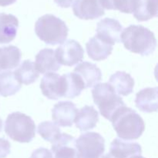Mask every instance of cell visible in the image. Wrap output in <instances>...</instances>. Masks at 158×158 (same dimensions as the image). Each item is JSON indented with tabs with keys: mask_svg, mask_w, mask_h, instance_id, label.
<instances>
[{
	"mask_svg": "<svg viewBox=\"0 0 158 158\" xmlns=\"http://www.w3.org/2000/svg\"><path fill=\"white\" fill-rule=\"evenodd\" d=\"M120 41L127 49L143 56L152 54L157 47L154 32L143 26L131 25L127 27L122 31Z\"/></svg>",
	"mask_w": 158,
	"mask_h": 158,
	"instance_id": "cell-1",
	"label": "cell"
},
{
	"mask_svg": "<svg viewBox=\"0 0 158 158\" xmlns=\"http://www.w3.org/2000/svg\"><path fill=\"white\" fill-rule=\"evenodd\" d=\"M110 121L117 136L122 140H137L144 132L143 118L134 110L126 106L119 108Z\"/></svg>",
	"mask_w": 158,
	"mask_h": 158,
	"instance_id": "cell-2",
	"label": "cell"
},
{
	"mask_svg": "<svg viewBox=\"0 0 158 158\" xmlns=\"http://www.w3.org/2000/svg\"><path fill=\"white\" fill-rule=\"evenodd\" d=\"M35 32L46 44L56 46L66 41L69 29L65 22L60 18L52 14H46L36 21Z\"/></svg>",
	"mask_w": 158,
	"mask_h": 158,
	"instance_id": "cell-3",
	"label": "cell"
},
{
	"mask_svg": "<svg viewBox=\"0 0 158 158\" xmlns=\"http://www.w3.org/2000/svg\"><path fill=\"white\" fill-rule=\"evenodd\" d=\"M5 132L14 141L29 143L35 136V122L23 113H12L6 118Z\"/></svg>",
	"mask_w": 158,
	"mask_h": 158,
	"instance_id": "cell-4",
	"label": "cell"
},
{
	"mask_svg": "<svg viewBox=\"0 0 158 158\" xmlns=\"http://www.w3.org/2000/svg\"><path fill=\"white\" fill-rule=\"evenodd\" d=\"M94 103L97 105L100 114L110 121L114 113L121 106H126L123 99L117 95L107 83H98L92 90Z\"/></svg>",
	"mask_w": 158,
	"mask_h": 158,
	"instance_id": "cell-5",
	"label": "cell"
},
{
	"mask_svg": "<svg viewBox=\"0 0 158 158\" xmlns=\"http://www.w3.org/2000/svg\"><path fill=\"white\" fill-rule=\"evenodd\" d=\"M77 158H100L105 151V140L100 134L88 132L75 140Z\"/></svg>",
	"mask_w": 158,
	"mask_h": 158,
	"instance_id": "cell-6",
	"label": "cell"
},
{
	"mask_svg": "<svg viewBox=\"0 0 158 158\" xmlns=\"http://www.w3.org/2000/svg\"><path fill=\"white\" fill-rule=\"evenodd\" d=\"M55 56L60 65L72 66L83 61L84 50L78 42L69 40L56 49Z\"/></svg>",
	"mask_w": 158,
	"mask_h": 158,
	"instance_id": "cell-7",
	"label": "cell"
},
{
	"mask_svg": "<svg viewBox=\"0 0 158 158\" xmlns=\"http://www.w3.org/2000/svg\"><path fill=\"white\" fill-rule=\"evenodd\" d=\"M40 89L43 95L49 100H58L65 97L66 83L64 77L55 73H48L42 79Z\"/></svg>",
	"mask_w": 158,
	"mask_h": 158,
	"instance_id": "cell-8",
	"label": "cell"
},
{
	"mask_svg": "<svg viewBox=\"0 0 158 158\" xmlns=\"http://www.w3.org/2000/svg\"><path fill=\"white\" fill-rule=\"evenodd\" d=\"M97 36L114 46L115 43H120V35L123 31V26L117 19L105 18L100 20L97 26Z\"/></svg>",
	"mask_w": 158,
	"mask_h": 158,
	"instance_id": "cell-9",
	"label": "cell"
},
{
	"mask_svg": "<svg viewBox=\"0 0 158 158\" xmlns=\"http://www.w3.org/2000/svg\"><path fill=\"white\" fill-rule=\"evenodd\" d=\"M73 4L74 15L80 19H96L105 14L100 0H75Z\"/></svg>",
	"mask_w": 158,
	"mask_h": 158,
	"instance_id": "cell-10",
	"label": "cell"
},
{
	"mask_svg": "<svg viewBox=\"0 0 158 158\" xmlns=\"http://www.w3.org/2000/svg\"><path fill=\"white\" fill-rule=\"evenodd\" d=\"M78 110L73 103L60 101L55 104L52 110V118L59 127H72Z\"/></svg>",
	"mask_w": 158,
	"mask_h": 158,
	"instance_id": "cell-11",
	"label": "cell"
},
{
	"mask_svg": "<svg viewBox=\"0 0 158 158\" xmlns=\"http://www.w3.org/2000/svg\"><path fill=\"white\" fill-rule=\"evenodd\" d=\"M74 73L78 74L83 80L85 89L93 87L98 84L102 79V73L97 65L89 62H82L74 69Z\"/></svg>",
	"mask_w": 158,
	"mask_h": 158,
	"instance_id": "cell-12",
	"label": "cell"
},
{
	"mask_svg": "<svg viewBox=\"0 0 158 158\" xmlns=\"http://www.w3.org/2000/svg\"><path fill=\"white\" fill-rule=\"evenodd\" d=\"M35 66L39 73L46 74L59 70L61 65L58 63L55 56V50L52 49H43L35 56Z\"/></svg>",
	"mask_w": 158,
	"mask_h": 158,
	"instance_id": "cell-13",
	"label": "cell"
},
{
	"mask_svg": "<svg viewBox=\"0 0 158 158\" xmlns=\"http://www.w3.org/2000/svg\"><path fill=\"white\" fill-rule=\"evenodd\" d=\"M110 154L115 158H133L141 155L142 149L139 143L116 138L111 143Z\"/></svg>",
	"mask_w": 158,
	"mask_h": 158,
	"instance_id": "cell-14",
	"label": "cell"
},
{
	"mask_svg": "<svg viewBox=\"0 0 158 158\" xmlns=\"http://www.w3.org/2000/svg\"><path fill=\"white\" fill-rule=\"evenodd\" d=\"M157 87H148L139 91L136 95V106L142 112H157Z\"/></svg>",
	"mask_w": 158,
	"mask_h": 158,
	"instance_id": "cell-15",
	"label": "cell"
},
{
	"mask_svg": "<svg viewBox=\"0 0 158 158\" xmlns=\"http://www.w3.org/2000/svg\"><path fill=\"white\" fill-rule=\"evenodd\" d=\"M18 27L19 20L15 15L0 13V44H7L14 40Z\"/></svg>",
	"mask_w": 158,
	"mask_h": 158,
	"instance_id": "cell-16",
	"label": "cell"
},
{
	"mask_svg": "<svg viewBox=\"0 0 158 158\" xmlns=\"http://www.w3.org/2000/svg\"><path fill=\"white\" fill-rule=\"evenodd\" d=\"M109 83L117 95L126 96L132 94L134 87V80L129 73L123 71H117L113 74Z\"/></svg>",
	"mask_w": 158,
	"mask_h": 158,
	"instance_id": "cell-17",
	"label": "cell"
},
{
	"mask_svg": "<svg viewBox=\"0 0 158 158\" xmlns=\"http://www.w3.org/2000/svg\"><path fill=\"white\" fill-rule=\"evenodd\" d=\"M52 151L55 158H77L75 138L67 134H61L58 140L52 143Z\"/></svg>",
	"mask_w": 158,
	"mask_h": 158,
	"instance_id": "cell-18",
	"label": "cell"
},
{
	"mask_svg": "<svg viewBox=\"0 0 158 158\" xmlns=\"http://www.w3.org/2000/svg\"><path fill=\"white\" fill-rule=\"evenodd\" d=\"M88 56L95 61L104 60L112 53L113 46L103 41L95 35L89 39L86 44Z\"/></svg>",
	"mask_w": 158,
	"mask_h": 158,
	"instance_id": "cell-19",
	"label": "cell"
},
{
	"mask_svg": "<svg viewBox=\"0 0 158 158\" xmlns=\"http://www.w3.org/2000/svg\"><path fill=\"white\" fill-rule=\"evenodd\" d=\"M74 121L77 127L82 132L92 130L99 121L98 112L94 106H84L77 112Z\"/></svg>",
	"mask_w": 158,
	"mask_h": 158,
	"instance_id": "cell-20",
	"label": "cell"
},
{
	"mask_svg": "<svg viewBox=\"0 0 158 158\" xmlns=\"http://www.w3.org/2000/svg\"><path fill=\"white\" fill-rule=\"evenodd\" d=\"M22 52L15 46L0 47V72L17 67L21 60Z\"/></svg>",
	"mask_w": 158,
	"mask_h": 158,
	"instance_id": "cell-21",
	"label": "cell"
},
{
	"mask_svg": "<svg viewBox=\"0 0 158 158\" xmlns=\"http://www.w3.org/2000/svg\"><path fill=\"white\" fill-rule=\"evenodd\" d=\"M133 14L139 22L154 18L157 15V0H136Z\"/></svg>",
	"mask_w": 158,
	"mask_h": 158,
	"instance_id": "cell-22",
	"label": "cell"
},
{
	"mask_svg": "<svg viewBox=\"0 0 158 158\" xmlns=\"http://www.w3.org/2000/svg\"><path fill=\"white\" fill-rule=\"evenodd\" d=\"M16 80L21 84L29 85L36 81L40 73L36 70L35 63L31 60H25L13 72Z\"/></svg>",
	"mask_w": 158,
	"mask_h": 158,
	"instance_id": "cell-23",
	"label": "cell"
},
{
	"mask_svg": "<svg viewBox=\"0 0 158 158\" xmlns=\"http://www.w3.org/2000/svg\"><path fill=\"white\" fill-rule=\"evenodd\" d=\"M22 88V84L16 80L10 70L0 73V95L7 97L15 95Z\"/></svg>",
	"mask_w": 158,
	"mask_h": 158,
	"instance_id": "cell-24",
	"label": "cell"
},
{
	"mask_svg": "<svg viewBox=\"0 0 158 158\" xmlns=\"http://www.w3.org/2000/svg\"><path fill=\"white\" fill-rule=\"evenodd\" d=\"M66 83V98L73 99L81 94V92L85 89L83 80L78 74L75 73H68L63 74Z\"/></svg>",
	"mask_w": 158,
	"mask_h": 158,
	"instance_id": "cell-25",
	"label": "cell"
},
{
	"mask_svg": "<svg viewBox=\"0 0 158 158\" xmlns=\"http://www.w3.org/2000/svg\"><path fill=\"white\" fill-rule=\"evenodd\" d=\"M39 134L46 141L54 143L61 135L60 129L55 123L50 121H44L40 123L37 128Z\"/></svg>",
	"mask_w": 158,
	"mask_h": 158,
	"instance_id": "cell-26",
	"label": "cell"
},
{
	"mask_svg": "<svg viewBox=\"0 0 158 158\" xmlns=\"http://www.w3.org/2000/svg\"><path fill=\"white\" fill-rule=\"evenodd\" d=\"M103 9L118 10L123 13H133L136 0H100Z\"/></svg>",
	"mask_w": 158,
	"mask_h": 158,
	"instance_id": "cell-27",
	"label": "cell"
},
{
	"mask_svg": "<svg viewBox=\"0 0 158 158\" xmlns=\"http://www.w3.org/2000/svg\"><path fill=\"white\" fill-rule=\"evenodd\" d=\"M30 158H53V155L49 150L40 148L32 152Z\"/></svg>",
	"mask_w": 158,
	"mask_h": 158,
	"instance_id": "cell-28",
	"label": "cell"
},
{
	"mask_svg": "<svg viewBox=\"0 0 158 158\" xmlns=\"http://www.w3.org/2000/svg\"><path fill=\"white\" fill-rule=\"evenodd\" d=\"M11 152V144L7 140L0 138V158H6Z\"/></svg>",
	"mask_w": 158,
	"mask_h": 158,
	"instance_id": "cell-29",
	"label": "cell"
},
{
	"mask_svg": "<svg viewBox=\"0 0 158 158\" xmlns=\"http://www.w3.org/2000/svg\"><path fill=\"white\" fill-rule=\"evenodd\" d=\"M56 4L61 8H69L72 6L75 0H54Z\"/></svg>",
	"mask_w": 158,
	"mask_h": 158,
	"instance_id": "cell-30",
	"label": "cell"
},
{
	"mask_svg": "<svg viewBox=\"0 0 158 158\" xmlns=\"http://www.w3.org/2000/svg\"><path fill=\"white\" fill-rule=\"evenodd\" d=\"M16 0H0V6H7L13 4Z\"/></svg>",
	"mask_w": 158,
	"mask_h": 158,
	"instance_id": "cell-31",
	"label": "cell"
},
{
	"mask_svg": "<svg viewBox=\"0 0 158 158\" xmlns=\"http://www.w3.org/2000/svg\"><path fill=\"white\" fill-rule=\"evenodd\" d=\"M102 158H115V157H114L110 154V153H108V154H106V155L103 156Z\"/></svg>",
	"mask_w": 158,
	"mask_h": 158,
	"instance_id": "cell-32",
	"label": "cell"
},
{
	"mask_svg": "<svg viewBox=\"0 0 158 158\" xmlns=\"http://www.w3.org/2000/svg\"><path fill=\"white\" fill-rule=\"evenodd\" d=\"M2 126H3L2 120V119L0 118V132H1L2 130Z\"/></svg>",
	"mask_w": 158,
	"mask_h": 158,
	"instance_id": "cell-33",
	"label": "cell"
},
{
	"mask_svg": "<svg viewBox=\"0 0 158 158\" xmlns=\"http://www.w3.org/2000/svg\"><path fill=\"white\" fill-rule=\"evenodd\" d=\"M133 158H145V157H142L141 155H140V156H136V157H133Z\"/></svg>",
	"mask_w": 158,
	"mask_h": 158,
	"instance_id": "cell-34",
	"label": "cell"
}]
</instances>
